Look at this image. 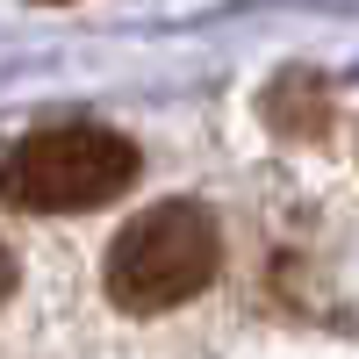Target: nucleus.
<instances>
[{"instance_id": "nucleus-2", "label": "nucleus", "mask_w": 359, "mask_h": 359, "mask_svg": "<svg viewBox=\"0 0 359 359\" xmlns=\"http://www.w3.org/2000/svg\"><path fill=\"white\" fill-rule=\"evenodd\" d=\"M137 180V144L108 123H57L0 158V201L22 216H79Z\"/></svg>"}, {"instance_id": "nucleus-1", "label": "nucleus", "mask_w": 359, "mask_h": 359, "mask_svg": "<svg viewBox=\"0 0 359 359\" xmlns=\"http://www.w3.org/2000/svg\"><path fill=\"white\" fill-rule=\"evenodd\" d=\"M216 259H223V237L201 201H151L108 245L101 287L123 316H165L216 280Z\"/></svg>"}, {"instance_id": "nucleus-3", "label": "nucleus", "mask_w": 359, "mask_h": 359, "mask_svg": "<svg viewBox=\"0 0 359 359\" xmlns=\"http://www.w3.org/2000/svg\"><path fill=\"white\" fill-rule=\"evenodd\" d=\"M8 294H15V252L0 245V302H8Z\"/></svg>"}]
</instances>
